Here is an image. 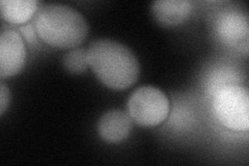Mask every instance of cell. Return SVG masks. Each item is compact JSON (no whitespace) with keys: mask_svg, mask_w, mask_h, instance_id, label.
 Here are the masks:
<instances>
[{"mask_svg":"<svg viewBox=\"0 0 249 166\" xmlns=\"http://www.w3.org/2000/svg\"><path fill=\"white\" fill-rule=\"evenodd\" d=\"M26 48L21 35L13 29L3 30L0 36V76L17 75L24 67Z\"/></svg>","mask_w":249,"mask_h":166,"instance_id":"cell-6","label":"cell"},{"mask_svg":"<svg viewBox=\"0 0 249 166\" xmlns=\"http://www.w3.org/2000/svg\"><path fill=\"white\" fill-rule=\"evenodd\" d=\"M11 102V92L3 82L0 85V114H3Z\"/></svg>","mask_w":249,"mask_h":166,"instance_id":"cell-11","label":"cell"},{"mask_svg":"<svg viewBox=\"0 0 249 166\" xmlns=\"http://www.w3.org/2000/svg\"><path fill=\"white\" fill-rule=\"evenodd\" d=\"M131 127V117L121 110H110L104 113L98 123L100 136L112 144H119L126 139Z\"/></svg>","mask_w":249,"mask_h":166,"instance_id":"cell-7","label":"cell"},{"mask_svg":"<svg viewBox=\"0 0 249 166\" xmlns=\"http://www.w3.org/2000/svg\"><path fill=\"white\" fill-rule=\"evenodd\" d=\"M89 66L109 89L131 88L139 76V62L127 46L109 38L93 41L88 48Z\"/></svg>","mask_w":249,"mask_h":166,"instance_id":"cell-1","label":"cell"},{"mask_svg":"<svg viewBox=\"0 0 249 166\" xmlns=\"http://www.w3.org/2000/svg\"><path fill=\"white\" fill-rule=\"evenodd\" d=\"M36 36L44 43L55 48H75L89 35V25L74 7L51 3L38 9L35 17Z\"/></svg>","mask_w":249,"mask_h":166,"instance_id":"cell-2","label":"cell"},{"mask_svg":"<svg viewBox=\"0 0 249 166\" xmlns=\"http://www.w3.org/2000/svg\"><path fill=\"white\" fill-rule=\"evenodd\" d=\"M64 66L69 72L79 74L89 67L88 49H74L69 51L64 58Z\"/></svg>","mask_w":249,"mask_h":166,"instance_id":"cell-10","label":"cell"},{"mask_svg":"<svg viewBox=\"0 0 249 166\" xmlns=\"http://www.w3.org/2000/svg\"><path fill=\"white\" fill-rule=\"evenodd\" d=\"M192 6L187 0H159L152 4L155 19L164 26H178L189 18Z\"/></svg>","mask_w":249,"mask_h":166,"instance_id":"cell-8","label":"cell"},{"mask_svg":"<svg viewBox=\"0 0 249 166\" xmlns=\"http://www.w3.org/2000/svg\"><path fill=\"white\" fill-rule=\"evenodd\" d=\"M36 0H1L0 12L1 17L12 24H24L37 12Z\"/></svg>","mask_w":249,"mask_h":166,"instance_id":"cell-9","label":"cell"},{"mask_svg":"<svg viewBox=\"0 0 249 166\" xmlns=\"http://www.w3.org/2000/svg\"><path fill=\"white\" fill-rule=\"evenodd\" d=\"M213 108L224 127L235 131L249 129L248 90L239 84L224 85L214 92Z\"/></svg>","mask_w":249,"mask_h":166,"instance_id":"cell-3","label":"cell"},{"mask_svg":"<svg viewBox=\"0 0 249 166\" xmlns=\"http://www.w3.org/2000/svg\"><path fill=\"white\" fill-rule=\"evenodd\" d=\"M170 103L166 94L154 86H142L135 90L128 101V112L134 123L152 128L166 120Z\"/></svg>","mask_w":249,"mask_h":166,"instance_id":"cell-4","label":"cell"},{"mask_svg":"<svg viewBox=\"0 0 249 166\" xmlns=\"http://www.w3.org/2000/svg\"><path fill=\"white\" fill-rule=\"evenodd\" d=\"M216 34L225 45L247 54L249 27L247 15L240 11H227L216 21Z\"/></svg>","mask_w":249,"mask_h":166,"instance_id":"cell-5","label":"cell"}]
</instances>
